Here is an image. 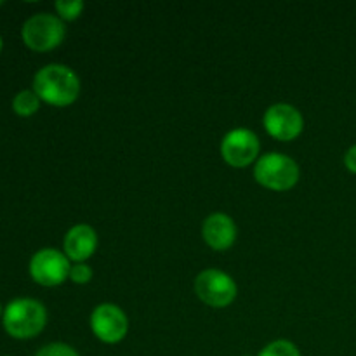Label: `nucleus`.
Returning a JSON list of instances; mask_svg holds the SVG:
<instances>
[{
    "label": "nucleus",
    "instance_id": "nucleus-12",
    "mask_svg": "<svg viewBox=\"0 0 356 356\" xmlns=\"http://www.w3.org/2000/svg\"><path fill=\"white\" fill-rule=\"evenodd\" d=\"M40 108V97L35 94V90H21L14 96L13 110L19 117H31Z\"/></svg>",
    "mask_w": 356,
    "mask_h": 356
},
{
    "label": "nucleus",
    "instance_id": "nucleus-9",
    "mask_svg": "<svg viewBox=\"0 0 356 356\" xmlns=\"http://www.w3.org/2000/svg\"><path fill=\"white\" fill-rule=\"evenodd\" d=\"M263 125L268 134L277 141H294L305 129L301 111L289 103L271 104L263 117Z\"/></svg>",
    "mask_w": 356,
    "mask_h": 356
},
{
    "label": "nucleus",
    "instance_id": "nucleus-13",
    "mask_svg": "<svg viewBox=\"0 0 356 356\" xmlns=\"http://www.w3.org/2000/svg\"><path fill=\"white\" fill-rule=\"evenodd\" d=\"M257 356H301V351L294 343L287 339H277L266 344Z\"/></svg>",
    "mask_w": 356,
    "mask_h": 356
},
{
    "label": "nucleus",
    "instance_id": "nucleus-1",
    "mask_svg": "<svg viewBox=\"0 0 356 356\" xmlns=\"http://www.w3.org/2000/svg\"><path fill=\"white\" fill-rule=\"evenodd\" d=\"M33 90L44 103L65 108L79 99L80 79L70 66L52 63L35 73Z\"/></svg>",
    "mask_w": 356,
    "mask_h": 356
},
{
    "label": "nucleus",
    "instance_id": "nucleus-3",
    "mask_svg": "<svg viewBox=\"0 0 356 356\" xmlns=\"http://www.w3.org/2000/svg\"><path fill=\"white\" fill-rule=\"evenodd\" d=\"M254 179L271 191H287L299 181V165L284 153H266L254 167Z\"/></svg>",
    "mask_w": 356,
    "mask_h": 356
},
{
    "label": "nucleus",
    "instance_id": "nucleus-6",
    "mask_svg": "<svg viewBox=\"0 0 356 356\" xmlns=\"http://www.w3.org/2000/svg\"><path fill=\"white\" fill-rule=\"evenodd\" d=\"M70 259L58 249H40L30 259V277L42 287H58L70 277Z\"/></svg>",
    "mask_w": 356,
    "mask_h": 356
},
{
    "label": "nucleus",
    "instance_id": "nucleus-4",
    "mask_svg": "<svg viewBox=\"0 0 356 356\" xmlns=\"http://www.w3.org/2000/svg\"><path fill=\"white\" fill-rule=\"evenodd\" d=\"M65 23L56 14L38 13L24 21L21 37L26 47L37 52H47L59 47L65 40Z\"/></svg>",
    "mask_w": 356,
    "mask_h": 356
},
{
    "label": "nucleus",
    "instance_id": "nucleus-18",
    "mask_svg": "<svg viewBox=\"0 0 356 356\" xmlns=\"http://www.w3.org/2000/svg\"><path fill=\"white\" fill-rule=\"evenodd\" d=\"M2 45H3V42H2V37H0V51H2Z\"/></svg>",
    "mask_w": 356,
    "mask_h": 356
},
{
    "label": "nucleus",
    "instance_id": "nucleus-17",
    "mask_svg": "<svg viewBox=\"0 0 356 356\" xmlns=\"http://www.w3.org/2000/svg\"><path fill=\"white\" fill-rule=\"evenodd\" d=\"M344 165L351 174H356V145L344 153Z\"/></svg>",
    "mask_w": 356,
    "mask_h": 356
},
{
    "label": "nucleus",
    "instance_id": "nucleus-5",
    "mask_svg": "<svg viewBox=\"0 0 356 356\" xmlns=\"http://www.w3.org/2000/svg\"><path fill=\"white\" fill-rule=\"evenodd\" d=\"M195 294L211 308H228L238 294L235 280L221 270H204L195 278Z\"/></svg>",
    "mask_w": 356,
    "mask_h": 356
},
{
    "label": "nucleus",
    "instance_id": "nucleus-11",
    "mask_svg": "<svg viewBox=\"0 0 356 356\" xmlns=\"http://www.w3.org/2000/svg\"><path fill=\"white\" fill-rule=\"evenodd\" d=\"M236 235H238V229H236L235 221L222 212H214L202 225L204 242L218 252L228 250L235 243Z\"/></svg>",
    "mask_w": 356,
    "mask_h": 356
},
{
    "label": "nucleus",
    "instance_id": "nucleus-10",
    "mask_svg": "<svg viewBox=\"0 0 356 356\" xmlns=\"http://www.w3.org/2000/svg\"><path fill=\"white\" fill-rule=\"evenodd\" d=\"M97 249V233L89 225H75L66 232L63 240V252L75 263H86Z\"/></svg>",
    "mask_w": 356,
    "mask_h": 356
},
{
    "label": "nucleus",
    "instance_id": "nucleus-2",
    "mask_svg": "<svg viewBox=\"0 0 356 356\" xmlns=\"http://www.w3.org/2000/svg\"><path fill=\"white\" fill-rule=\"evenodd\" d=\"M2 323L6 332L14 339H31L47 325V309L37 299H14L6 306Z\"/></svg>",
    "mask_w": 356,
    "mask_h": 356
},
{
    "label": "nucleus",
    "instance_id": "nucleus-20",
    "mask_svg": "<svg viewBox=\"0 0 356 356\" xmlns=\"http://www.w3.org/2000/svg\"><path fill=\"white\" fill-rule=\"evenodd\" d=\"M2 3H3V2H2V0H0V6H2Z\"/></svg>",
    "mask_w": 356,
    "mask_h": 356
},
{
    "label": "nucleus",
    "instance_id": "nucleus-8",
    "mask_svg": "<svg viewBox=\"0 0 356 356\" xmlns=\"http://www.w3.org/2000/svg\"><path fill=\"white\" fill-rule=\"evenodd\" d=\"M90 330L104 344H117L125 339L129 332L127 315L120 306L103 302L96 306L90 315Z\"/></svg>",
    "mask_w": 356,
    "mask_h": 356
},
{
    "label": "nucleus",
    "instance_id": "nucleus-15",
    "mask_svg": "<svg viewBox=\"0 0 356 356\" xmlns=\"http://www.w3.org/2000/svg\"><path fill=\"white\" fill-rule=\"evenodd\" d=\"M92 268L86 263H75L70 268V280L76 285H86L92 280Z\"/></svg>",
    "mask_w": 356,
    "mask_h": 356
},
{
    "label": "nucleus",
    "instance_id": "nucleus-19",
    "mask_svg": "<svg viewBox=\"0 0 356 356\" xmlns=\"http://www.w3.org/2000/svg\"><path fill=\"white\" fill-rule=\"evenodd\" d=\"M3 315V313H2V306H0V316H2Z\"/></svg>",
    "mask_w": 356,
    "mask_h": 356
},
{
    "label": "nucleus",
    "instance_id": "nucleus-16",
    "mask_svg": "<svg viewBox=\"0 0 356 356\" xmlns=\"http://www.w3.org/2000/svg\"><path fill=\"white\" fill-rule=\"evenodd\" d=\"M35 356H80V355L76 353L75 348H72L70 344L51 343V344H45L44 348H40Z\"/></svg>",
    "mask_w": 356,
    "mask_h": 356
},
{
    "label": "nucleus",
    "instance_id": "nucleus-7",
    "mask_svg": "<svg viewBox=\"0 0 356 356\" xmlns=\"http://www.w3.org/2000/svg\"><path fill=\"white\" fill-rule=\"evenodd\" d=\"M259 152V138L249 129H233L221 141L222 160L235 169H245L250 163L257 162Z\"/></svg>",
    "mask_w": 356,
    "mask_h": 356
},
{
    "label": "nucleus",
    "instance_id": "nucleus-14",
    "mask_svg": "<svg viewBox=\"0 0 356 356\" xmlns=\"http://www.w3.org/2000/svg\"><path fill=\"white\" fill-rule=\"evenodd\" d=\"M83 2L80 0H58L54 3V9L61 21H75L83 13Z\"/></svg>",
    "mask_w": 356,
    "mask_h": 356
}]
</instances>
